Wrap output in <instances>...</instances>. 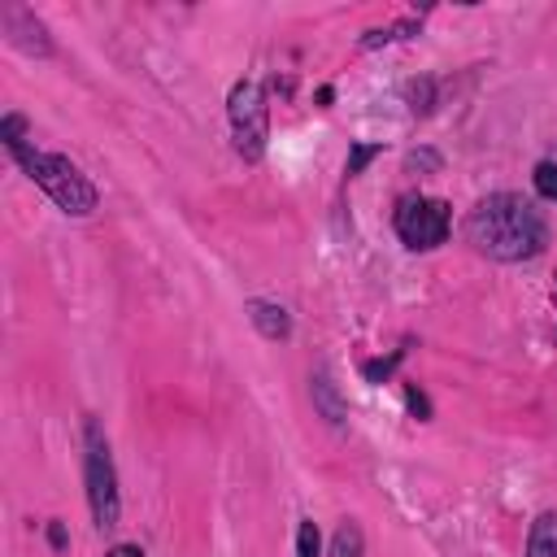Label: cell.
Segmentation results:
<instances>
[{"label": "cell", "instance_id": "1", "mask_svg": "<svg viewBox=\"0 0 557 557\" xmlns=\"http://www.w3.org/2000/svg\"><path fill=\"white\" fill-rule=\"evenodd\" d=\"M461 235L479 257L531 261L548 248V218H544V209H535V200H527L518 191H492L466 213Z\"/></svg>", "mask_w": 557, "mask_h": 557}, {"label": "cell", "instance_id": "2", "mask_svg": "<svg viewBox=\"0 0 557 557\" xmlns=\"http://www.w3.org/2000/svg\"><path fill=\"white\" fill-rule=\"evenodd\" d=\"M17 157V165L26 170V178L65 213V218H87L96 205H100V191H96V183L70 161V157H61V152H39V148H22V152H13Z\"/></svg>", "mask_w": 557, "mask_h": 557}, {"label": "cell", "instance_id": "3", "mask_svg": "<svg viewBox=\"0 0 557 557\" xmlns=\"http://www.w3.org/2000/svg\"><path fill=\"white\" fill-rule=\"evenodd\" d=\"M83 483H87L91 522L100 531H113L117 518H122V496H117L113 453H109V440H104V431H100L96 418H87V426H83Z\"/></svg>", "mask_w": 557, "mask_h": 557}, {"label": "cell", "instance_id": "4", "mask_svg": "<svg viewBox=\"0 0 557 557\" xmlns=\"http://www.w3.org/2000/svg\"><path fill=\"white\" fill-rule=\"evenodd\" d=\"M226 122H231V144L235 152L257 165L265 157V144H270V104H265V91L261 83L252 78H239L226 96Z\"/></svg>", "mask_w": 557, "mask_h": 557}, {"label": "cell", "instance_id": "5", "mask_svg": "<svg viewBox=\"0 0 557 557\" xmlns=\"http://www.w3.org/2000/svg\"><path fill=\"white\" fill-rule=\"evenodd\" d=\"M392 226H396V235L409 252H431L448 239L453 205L440 200V196H400L396 213H392Z\"/></svg>", "mask_w": 557, "mask_h": 557}, {"label": "cell", "instance_id": "6", "mask_svg": "<svg viewBox=\"0 0 557 557\" xmlns=\"http://www.w3.org/2000/svg\"><path fill=\"white\" fill-rule=\"evenodd\" d=\"M0 26H4L9 44L22 48L26 57H52V39H48L44 22H39L30 9H22V4H4V9H0Z\"/></svg>", "mask_w": 557, "mask_h": 557}, {"label": "cell", "instance_id": "7", "mask_svg": "<svg viewBox=\"0 0 557 557\" xmlns=\"http://www.w3.org/2000/svg\"><path fill=\"white\" fill-rule=\"evenodd\" d=\"M309 396H313V409H318L322 422H331V426L348 422V400L339 396V383L331 379V370H313L309 374Z\"/></svg>", "mask_w": 557, "mask_h": 557}, {"label": "cell", "instance_id": "8", "mask_svg": "<svg viewBox=\"0 0 557 557\" xmlns=\"http://www.w3.org/2000/svg\"><path fill=\"white\" fill-rule=\"evenodd\" d=\"M244 313L252 318V326H257L265 339H287V335H292V318H287V309L274 305V300H248Z\"/></svg>", "mask_w": 557, "mask_h": 557}, {"label": "cell", "instance_id": "9", "mask_svg": "<svg viewBox=\"0 0 557 557\" xmlns=\"http://www.w3.org/2000/svg\"><path fill=\"white\" fill-rule=\"evenodd\" d=\"M527 557H557V509H544L527 531Z\"/></svg>", "mask_w": 557, "mask_h": 557}, {"label": "cell", "instance_id": "10", "mask_svg": "<svg viewBox=\"0 0 557 557\" xmlns=\"http://www.w3.org/2000/svg\"><path fill=\"white\" fill-rule=\"evenodd\" d=\"M326 557H366V535H361L357 518H344V522L335 527V535H331V548H326Z\"/></svg>", "mask_w": 557, "mask_h": 557}, {"label": "cell", "instance_id": "11", "mask_svg": "<svg viewBox=\"0 0 557 557\" xmlns=\"http://www.w3.org/2000/svg\"><path fill=\"white\" fill-rule=\"evenodd\" d=\"M296 557H322V535H318L313 518H300V527H296Z\"/></svg>", "mask_w": 557, "mask_h": 557}, {"label": "cell", "instance_id": "12", "mask_svg": "<svg viewBox=\"0 0 557 557\" xmlns=\"http://www.w3.org/2000/svg\"><path fill=\"white\" fill-rule=\"evenodd\" d=\"M418 30V22H396V26H387V30H366L361 35V48H379V44H392V39H409Z\"/></svg>", "mask_w": 557, "mask_h": 557}, {"label": "cell", "instance_id": "13", "mask_svg": "<svg viewBox=\"0 0 557 557\" xmlns=\"http://www.w3.org/2000/svg\"><path fill=\"white\" fill-rule=\"evenodd\" d=\"M0 139H4L9 152H22V148H26V117H22V113H9V117L0 122Z\"/></svg>", "mask_w": 557, "mask_h": 557}, {"label": "cell", "instance_id": "14", "mask_svg": "<svg viewBox=\"0 0 557 557\" xmlns=\"http://www.w3.org/2000/svg\"><path fill=\"white\" fill-rule=\"evenodd\" d=\"M531 183H535V196L540 200H557V161H540L535 174H531Z\"/></svg>", "mask_w": 557, "mask_h": 557}, {"label": "cell", "instance_id": "15", "mask_svg": "<svg viewBox=\"0 0 557 557\" xmlns=\"http://www.w3.org/2000/svg\"><path fill=\"white\" fill-rule=\"evenodd\" d=\"M379 152H383L379 144H352V152H348V165H344V174H348V178H352V174H361V170H366V165H370V161H374Z\"/></svg>", "mask_w": 557, "mask_h": 557}, {"label": "cell", "instance_id": "16", "mask_svg": "<svg viewBox=\"0 0 557 557\" xmlns=\"http://www.w3.org/2000/svg\"><path fill=\"white\" fill-rule=\"evenodd\" d=\"M400 357H405V348H396V352H392V357H383V361H366V366H361V374H366L370 383H383V379H392V370L400 366Z\"/></svg>", "mask_w": 557, "mask_h": 557}, {"label": "cell", "instance_id": "17", "mask_svg": "<svg viewBox=\"0 0 557 557\" xmlns=\"http://www.w3.org/2000/svg\"><path fill=\"white\" fill-rule=\"evenodd\" d=\"M405 96H409V109H413V113H426V109H431L435 87H431V78H418V83H409V87H405Z\"/></svg>", "mask_w": 557, "mask_h": 557}, {"label": "cell", "instance_id": "18", "mask_svg": "<svg viewBox=\"0 0 557 557\" xmlns=\"http://www.w3.org/2000/svg\"><path fill=\"white\" fill-rule=\"evenodd\" d=\"M405 400H409V409H413V418H418V422H426V418H431V400H426L413 383H405Z\"/></svg>", "mask_w": 557, "mask_h": 557}, {"label": "cell", "instance_id": "19", "mask_svg": "<svg viewBox=\"0 0 557 557\" xmlns=\"http://www.w3.org/2000/svg\"><path fill=\"white\" fill-rule=\"evenodd\" d=\"M418 165H426V170H440V157H435V152H413V157H409V170H418Z\"/></svg>", "mask_w": 557, "mask_h": 557}, {"label": "cell", "instance_id": "20", "mask_svg": "<svg viewBox=\"0 0 557 557\" xmlns=\"http://www.w3.org/2000/svg\"><path fill=\"white\" fill-rule=\"evenodd\" d=\"M104 557H144V548L139 544H113Z\"/></svg>", "mask_w": 557, "mask_h": 557}, {"label": "cell", "instance_id": "21", "mask_svg": "<svg viewBox=\"0 0 557 557\" xmlns=\"http://www.w3.org/2000/svg\"><path fill=\"white\" fill-rule=\"evenodd\" d=\"M48 540H52V548H65V527L52 522V527H48Z\"/></svg>", "mask_w": 557, "mask_h": 557}]
</instances>
